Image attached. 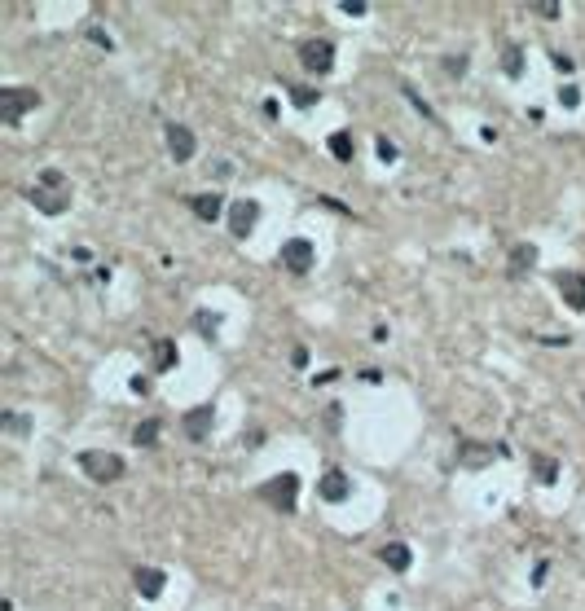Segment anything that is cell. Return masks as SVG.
<instances>
[{"label":"cell","instance_id":"cell-19","mask_svg":"<svg viewBox=\"0 0 585 611\" xmlns=\"http://www.w3.org/2000/svg\"><path fill=\"white\" fill-rule=\"evenodd\" d=\"M330 155H335L339 163H352L357 145H352V137H348V132H330Z\"/></svg>","mask_w":585,"mask_h":611},{"label":"cell","instance_id":"cell-5","mask_svg":"<svg viewBox=\"0 0 585 611\" xmlns=\"http://www.w3.org/2000/svg\"><path fill=\"white\" fill-rule=\"evenodd\" d=\"M299 66L313 70V75H330L335 70V44L330 40H299Z\"/></svg>","mask_w":585,"mask_h":611},{"label":"cell","instance_id":"cell-11","mask_svg":"<svg viewBox=\"0 0 585 611\" xmlns=\"http://www.w3.org/2000/svg\"><path fill=\"white\" fill-rule=\"evenodd\" d=\"M348 489H352V484H348V475H343V471H326V475H321V484H317L321 501H343V497H348Z\"/></svg>","mask_w":585,"mask_h":611},{"label":"cell","instance_id":"cell-26","mask_svg":"<svg viewBox=\"0 0 585 611\" xmlns=\"http://www.w3.org/2000/svg\"><path fill=\"white\" fill-rule=\"evenodd\" d=\"M374 150H378V159H383V163H392V159H396V145H392L388 137H378V145H374Z\"/></svg>","mask_w":585,"mask_h":611},{"label":"cell","instance_id":"cell-15","mask_svg":"<svg viewBox=\"0 0 585 611\" xmlns=\"http://www.w3.org/2000/svg\"><path fill=\"white\" fill-rule=\"evenodd\" d=\"M190 212H194L198 220H220L224 202H220L216 194H194V198H190Z\"/></svg>","mask_w":585,"mask_h":611},{"label":"cell","instance_id":"cell-10","mask_svg":"<svg viewBox=\"0 0 585 611\" xmlns=\"http://www.w3.org/2000/svg\"><path fill=\"white\" fill-rule=\"evenodd\" d=\"M212 422H216V409H212V404H198V409L185 414V436H190V440H207Z\"/></svg>","mask_w":585,"mask_h":611},{"label":"cell","instance_id":"cell-2","mask_svg":"<svg viewBox=\"0 0 585 611\" xmlns=\"http://www.w3.org/2000/svg\"><path fill=\"white\" fill-rule=\"evenodd\" d=\"M80 471L93 484H115V479H123V457L119 453H101V449H84L80 453Z\"/></svg>","mask_w":585,"mask_h":611},{"label":"cell","instance_id":"cell-29","mask_svg":"<svg viewBox=\"0 0 585 611\" xmlns=\"http://www.w3.org/2000/svg\"><path fill=\"white\" fill-rule=\"evenodd\" d=\"M554 70H559V75H572L576 66H572V58H564V53H554Z\"/></svg>","mask_w":585,"mask_h":611},{"label":"cell","instance_id":"cell-13","mask_svg":"<svg viewBox=\"0 0 585 611\" xmlns=\"http://www.w3.org/2000/svg\"><path fill=\"white\" fill-rule=\"evenodd\" d=\"M150 365H155V374L176 370V343H172V339H159L155 348H150Z\"/></svg>","mask_w":585,"mask_h":611},{"label":"cell","instance_id":"cell-28","mask_svg":"<svg viewBox=\"0 0 585 611\" xmlns=\"http://www.w3.org/2000/svg\"><path fill=\"white\" fill-rule=\"evenodd\" d=\"M291 365H309V348H304V343L291 348Z\"/></svg>","mask_w":585,"mask_h":611},{"label":"cell","instance_id":"cell-1","mask_svg":"<svg viewBox=\"0 0 585 611\" xmlns=\"http://www.w3.org/2000/svg\"><path fill=\"white\" fill-rule=\"evenodd\" d=\"M31 202H36V212H44V216H62V212L71 207V181H66L58 167H44V172L36 176Z\"/></svg>","mask_w":585,"mask_h":611},{"label":"cell","instance_id":"cell-21","mask_svg":"<svg viewBox=\"0 0 585 611\" xmlns=\"http://www.w3.org/2000/svg\"><path fill=\"white\" fill-rule=\"evenodd\" d=\"M489 457H493L489 444H462V466H485Z\"/></svg>","mask_w":585,"mask_h":611},{"label":"cell","instance_id":"cell-20","mask_svg":"<svg viewBox=\"0 0 585 611\" xmlns=\"http://www.w3.org/2000/svg\"><path fill=\"white\" fill-rule=\"evenodd\" d=\"M133 440H137L141 449H155V444H159V418H145V422L133 431Z\"/></svg>","mask_w":585,"mask_h":611},{"label":"cell","instance_id":"cell-8","mask_svg":"<svg viewBox=\"0 0 585 611\" xmlns=\"http://www.w3.org/2000/svg\"><path fill=\"white\" fill-rule=\"evenodd\" d=\"M554 291L564 295V303H568L572 313H585V277L581 273H564V268H559L554 273Z\"/></svg>","mask_w":585,"mask_h":611},{"label":"cell","instance_id":"cell-24","mask_svg":"<svg viewBox=\"0 0 585 611\" xmlns=\"http://www.w3.org/2000/svg\"><path fill=\"white\" fill-rule=\"evenodd\" d=\"M5 431H9V436H27V431H31L27 414H5Z\"/></svg>","mask_w":585,"mask_h":611},{"label":"cell","instance_id":"cell-31","mask_svg":"<svg viewBox=\"0 0 585 611\" xmlns=\"http://www.w3.org/2000/svg\"><path fill=\"white\" fill-rule=\"evenodd\" d=\"M128 387H133L137 396H145V392H150V378H141V374H137V378H133V383H128Z\"/></svg>","mask_w":585,"mask_h":611},{"label":"cell","instance_id":"cell-16","mask_svg":"<svg viewBox=\"0 0 585 611\" xmlns=\"http://www.w3.org/2000/svg\"><path fill=\"white\" fill-rule=\"evenodd\" d=\"M532 264H537V246H532V242H519V246L511 251V277H524Z\"/></svg>","mask_w":585,"mask_h":611},{"label":"cell","instance_id":"cell-7","mask_svg":"<svg viewBox=\"0 0 585 611\" xmlns=\"http://www.w3.org/2000/svg\"><path fill=\"white\" fill-rule=\"evenodd\" d=\"M256 224H260V202H256V198L229 202V234H234V238H247Z\"/></svg>","mask_w":585,"mask_h":611},{"label":"cell","instance_id":"cell-14","mask_svg":"<svg viewBox=\"0 0 585 611\" xmlns=\"http://www.w3.org/2000/svg\"><path fill=\"white\" fill-rule=\"evenodd\" d=\"M378 558L392 568V572H410V563H414V554H410V545H400V541H392V545H383L378 550Z\"/></svg>","mask_w":585,"mask_h":611},{"label":"cell","instance_id":"cell-27","mask_svg":"<svg viewBox=\"0 0 585 611\" xmlns=\"http://www.w3.org/2000/svg\"><path fill=\"white\" fill-rule=\"evenodd\" d=\"M339 9H343L348 18H361V14H366V5H361V0H343V5H339Z\"/></svg>","mask_w":585,"mask_h":611},{"label":"cell","instance_id":"cell-12","mask_svg":"<svg viewBox=\"0 0 585 611\" xmlns=\"http://www.w3.org/2000/svg\"><path fill=\"white\" fill-rule=\"evenodd\" d=\"M133 580H137V594H141V598H159L163 585H167V576H163L159 568H137Z\"/></svg>","mask_w":585,"mask_h":611},{"label":"cell","instance_id":"cell-18","mask_svg":"<svg viewBox=\"0 0 585 611\" xmlns=\"http://www.w3.org/2000/svg\"><path fill=\"white\" fill-rule=\"evenodd\" d=\"M532 475H537L542 484H554V479H559V462H554V457H546V453H532Z\"/></svg>","mask_w":585,"mask_h":611},{"label":"cell","instance_id":"cell-17","mask_svg":"<svg viewBox=\"0 0 585 611\" xmlns=\"http://www.w3.org/2000/svg\"><path fill=\"white\" fill-rule=\"evenodd\" d=\"M502 70L511 75V80H519V75H524V48H519V44H506V48H502Z\"/></svg>","mask_w":585,"mask_h":611},{"label":"cell","instance_id":"cell-32","mask_svg":"<svg viewBox=\"0 0 585 611\" xmlns=\"http://www.w3.org/2000/svg\"><path fill=\"white\" fill-rule=\"evenodd\" d=\"M88 36H93V44H106V48H110V36L101 31V27H88Z\"/></svg>","mask_w":585,"mask_h":611},{"label":"cell","instance_id":"cell-3","mask_svg":"<svg viewBox=\"0 0 585 611\" xmlns=\"http://www.w3.org/2000/svg\"><path fill=\"white\" fill-rule=\"evenodd\" d=\"M260 497L273 506V511H282V515H291L295 511V501H299V475H291V471H282V475H273V479H264L260 484Z\"/></svg>","mask_w":585,"mask_h":611},{"label":"cell","instance_id":"cell-23","mask_svg":"<svg viewBox=\"0 0 585 611\" xmlns=\"http://www.w3.org/2000/svg\"><path fill=\"white\" fill-rule=\"evenodd\" d=\"M291 97H295V106H304V110H309L313 101H321L317 88H304V84H291Z\"/></svg>","mask_w":585,"mask_h":611},{"label":"cell","instance_id":"cell-4","mask_svg":"<svg viewBox=\"0 0 585 611\" xmlns=\"http://www.w3.org/2000/svg\"><path fill=\"white\" fill-rule=\"evenodd\" d=\"M40 106V93L36 88H0V123L5 128H18L22 115Z\"/></svg>","mask_w":585,"mask_h":611},{"label":"cell","instance_id":"cell-9","mask_svg":"<svg viewBox=\"0 0 585 611\" xmlns=\"http://www.w3.org/2000/svg\"><path fill=\"white\" fill-rule=\"evenodd\" d=\"M167 155L176 159V163H190L194 159V150H198V141H194V132L185 128V123H167Z\"/></svg>","mask_w":585,"mask_h":611},{"label":"cell","instance_id":"cell-30","mask_svg":"<svg viewBox=\"0 0 585 611\" xmlns=\"http://www.w3.org/2000/svg\"><path fill=\"white\" fill-rule=\"evenodd\" d=\"M445 70H449V75H462V70H467V58H445Z\"/></svg>","mask_w":585,"mask_h":611},{"label":"cell","instance_id":"cell-6","mask_svg":"<svg viewBox=\"0 0 585 611\" xmlns=\"http://www.w3.org/2000/svg\"><path fill=\"white\" fill-rule=\"evenodd\" d=\"M277 260H282V268H286L291 277H309L317 251H313L309 238H291V242H282V256H277Z\"/></svg>","mask_w":585,"mask_h":611},{"label":"cell","instance_id":"cell-22","mask_svg":"<svg viewBox=\"0 0 585 611\" xmlns=\"http://www.w3.org/2000/svg\"><path fill=\"white\" fill-rule=\"evenodd\" d=\"M194 330H198L202 339H216V330H220V317H216V313H198V317H194Z\"/></svg>","mask_w":585,"mask_h":611},{"label":"cell","instance_id":"cell-25","mask_svg":"<svg viewBox=\"0 0 585 611\" xmlns=\"http://www.w3.org/2000/svg\"><path fill=\"white\" fill-rule=\"evenodd\" d=\"M559 101H564L568 110H576V106H581V93H576V88L568 84V88H559Z\"/></svg>","mask_w":585,"mask_h":611}]
</instances>
